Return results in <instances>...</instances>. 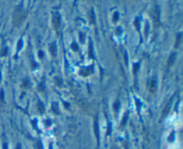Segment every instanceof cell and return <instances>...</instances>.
Returning a JSON list of instances; mask_svg holds the SVG:
<instances>
[{"instance_id":"obj_1","label":"cell","mask_w":183,"mask_h":149,"mask_svg":"<svg viewBox=\"0 0 183 149\" xmlns=\"http://www.w3.org/2000/svg\"><path fill=\"white\" fill-rule=\"evenodd\" d=\"M27 16V12L22 8V5L17 6L14 14V23L15 26H20Z\"/></svg>"},{"instance_id":"obj_2","label":"cell","mask_w":183,"mask_h":149,"mask_svg":"<svg viewBox=\"0 0 183 149\" xmlns=\"http://www.w3.org/2000/svg\"><path fill=\"white\" fill-rule=\"evenodd\" d=\"M53 25L55 30H57L61 28V17L58 13H55L53 15Z\"/></svg>"},{"instance_id":"obj_3","label":"cell","mask_w":183,"mask_h":149,"mask_svg":"<svg viewBox=\"0 0 183 149\" xmlns=\"http://www.w3.org/2000/svg\"><path fill=\"white\" fill-rule=\"evenodd\" d=\"M175 59H176V54L175 53H172L171 56L169 57V60H168V67H171L172 64L174 63L175 62Z\"/></svg>"},{"instance_id":"obj_4","label":"cell","mask_w":183,"mask_h":149,"mask_svg":"<svg viewBox=\"0 0 183 149\" xmlns=\"http://www.w3.org/2000/svg\"><path fill=\"white\" fill-rule=\"evenodd\" d=\"M89 20H90V23H95V21H96V18H95V13H94V10L91 9V11H90V14H89Z\"/></svg>"},{"instance_id":"obj_5","label":"cell","mask_w":183,"mask_h":149,"mask_svg":"<svg viewBox=\"0 0 183 149\" xmlns=\"http://www.w3.org/2000/svg\"><path fill=\"white\" fill-rule=\"evenodd\" d=\"M149 89H150L151 92H154V91H155V80H154V79H152L150 81Z\"/></svg>"},{"instance_id":"obj_6","label":"cell","mask_w":183,"mask_h":149,"mask_svg":"<svg viewBox=\"0 0 183 149\" xmlns=\"http://www.w3.org/2000/svg\"><path fill=\"white\" fill-rule=\"evenodd\" d=\"M89 51H88V54H89V57L91 58H94V52H93V44H92V41H89Z\"/></svg>"},{"instance_id":"obj_7","label":"cell","mask_w":183,"mask_h":149,"mask_svg":"<svg viewBox=\"0 0 183 149\" xmlns=\"http://www.w3.org/2000/svg\"><path fill=\"white\" fill-rule=\"evenodd\" d=\"M50 52H51V55L53 56H55L56 55V47H55V44L50 45Z\"/></svg>"},{"instance_id":"obj_8","label":"cell","mask_w":183,"mask_h":149,"mask_svg":"<svg viewBox=\"0 0 183 149\" xmlns=\"http://www.w3.org/2000/svg\"><path fill=\"white\" fill-rule=\"evenodd\" d=\"M180 39H181V33H179L176 37V43H175V47H178L180 44Z\"/></svg>"},{"instance_id":"obj_9","label":"cell","mask_w":183,"mask_h":149,"mask_svg":"<svg viewBox=\"0 0 183 149\" xmlns=\"http://www.w3.org/2000/svg\"><path fill=\"white\" fill-rule=\"evenodd\" d=\"M170 105H171V104H168L167 105H166V106H165L164 110V116L166 115V114H167V113L169 112V111H170Z\"/></svg>"},{"instance_id":"obj_10","label":"cell","mask_w":183,"mask_h":149,"mask_svg":"<svg viewBox=\"0 0 183 149\" xmlns=\"http://www.w3.org/2000/svg\"><path fill=\"white\" fill-rule=\"evenodd\" d=\"M118 19H119V14L116 12V13H114V22H117Z\"/></svg>"},{"instance_id":"obj_11","label":"cell","mask_w":183,"mask_h":149,"mask_svg":"<svg viewBox=\"0 0 183 149\" xmlns=\"http://www.w3.org/2000/svg\"><path fill=\"white\" fill-rule=\"evenodd\" d=\"M134 24H135V26L136 28H137V30H139V18H137L135 20V23H134Z\"/></svg>"},{"instance_id":"obj_12","label":"cell","mask_w":183,"mask_h":149,"mask_svg":"<svg viewBox=\"0 0 183 149\" xmlns=\"http://www.w3.org/2000/svg\"><path fill=\"white\" fill-rule=\"evenodd\" d=\"M22 47V40H20V41H19V43H18V47H17L18 50H21Z\"/></svg>"},{"instance_id":"obj_13","label":"cell","mask_w":183,"mask_h":149,"mask_svg":"<svg viewBox=\"0 0 183 149\" xmlns=\"http://www.w3.org/2000/svg\"><path fill=\"white\" fill-rule=\"evenodd\" d=\"M72 48L74 51H78V47H77V45H75V43H73L72 45Z\"/></svg>"},{"instance_id":"obj_14","label":"cell","mask_w":183,"mask_h":149,"mask_svg":"<svg viewBox=\"0 0 183 149\" xmlns=\"http://www.w3.org/2000/svg\"><path fill=\"white\" fill-rule=\"evenodd\" d=\"M148 27H149L148 26V24H146V35L148 33Z\"/></svg>"}]
</instances>
